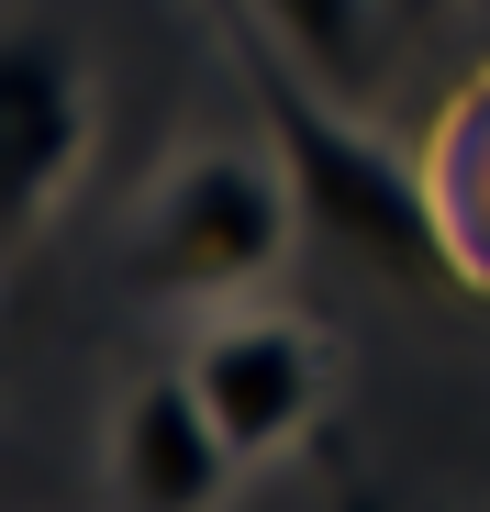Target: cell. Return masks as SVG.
I'll list each match as a JSON object with an SVG mask.
<instances>
[{"label":"cell","mask_w":490,"mask_h":512,"mask_svg":"<svg viewBox=\"0 0 490 512\" xmlns=\"http://www.w3.org/2000/svg\"><path fill=\"white\" fill-rule=\"evenodd\" d=\"M245 90H257V123L279 145V179L301 201V234H323L335 256H357L368 279H401V290H446L457 279V245H446V212H435V179L413 156H390L301 56H279L257 23H245Z\"/></svg>","instance_id":"cell-1"},{"label":"cell","mask_w":490,"mask_h":512,"mask_svg":"<svg viewBox=\"0 0 490 512\" xmlns=\"http://www.w3.org/2000/svg\"><path fill=\"white\" fill-rule=\"evenodd\" d=\"M301 245V201L279 179V156L257 145H201L179 156L168 179L145 190L134 212V279L156 301H234V290H257L279 279V256Z\"/></svg>","instance_id":"cell-2"},{"label":"cell","mask_w":490,"mask_h":512,"mask_svg":"<svg viewBox=\"0 0 490 512\" xmlns=\"http://www.w3.org/2000/svg\"><path fill=\"white\" fill-rule=\"evenodd\" d=\"M78 156H90V78L67 34L0 23V256H23L56 223Z\"/></svg>","instance_id":"cell-3"},{"label":"cell","mask_w":490,"mask_h":512,"mask_svg":"<svg viewBox=\"0 0 490 512\" xmlns=\"http://www.w3.org/2000/svg\"><path fill=\"white\" fill-rule=\"evenodd\" d=\"M179 368H190V390H201V412L223 423L234 457H279L301 423H312V401H323L312 334L279 323V312H234V323H212Z\"/></svg>","instance_id":"cell-4"},{"label":"cell","mask_w":490,"mask_h":512,"mask_svg":"<svg viewBox=\"0 0 490 512\" xmlns=\"http://www.w3.org/2000/svg\"><path fill=\"white\" fill-rule=\"evenodd\" d=\"M234 468H245V457L223 446V423L201 412L190 368L134 379V401H123V423H112V479H123L134 512H223Z\"/></svg>","instance_id":"cell-5"},{"label":"cell","mask_w":490,"mask_h":512,"mask_svg":"<svg viewBox=\"0 0 490 512\" xmlns=\"http://www.w3.org/2000/svg\"><path fill=\"white\" fill-rule=\"evenodd\" d=\"M379 12L390 0H245V23H257L279 56H301L323 90L379 78Z\"/></svg>","instance_id":"cell-6"},{"label":"cell","mask_w":490,"mask_h":512,"mask_svg":"<svg viewBox=\"0 0 490 512\" xmlns=\"http://www.w3.org/2000/svg\"><path fill=\"white\" fill-rule=\"evenodd\" d=\"M435 212H446V245H457V279H479V290H490V90H468V101H457V123H446Z\"/></svg>","instance_id":"cell-7"},{"label":"cell","mask_w":490,"mask_h":512,"mask_svg":"<svg viewBox=\"0 0 490 512\" xmlns=\"http://www.w3.org/2000/svg\"><path fill=\"white\" fill-rule=\"evenodd\" d=\"M390 12H435V0H390Z\"/></svg>","instance_id":"cell-8"}]
</instances>
